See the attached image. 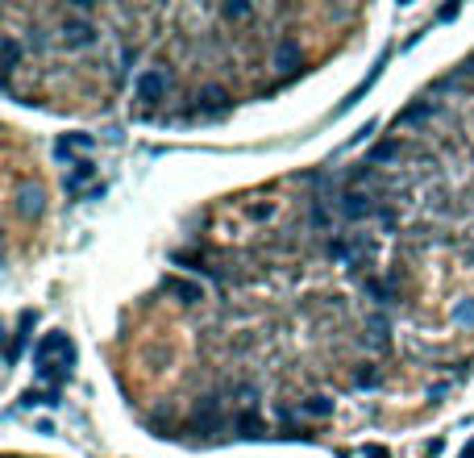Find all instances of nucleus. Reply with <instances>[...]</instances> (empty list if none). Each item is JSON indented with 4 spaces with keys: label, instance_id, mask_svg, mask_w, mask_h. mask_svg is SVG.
<instances>
[{
    "label": "nucleus",
    "instance_id": "7",
    "mask_svg": "<svg viewBox=\"0 0 474 458\" xmlns=\"http://www.w3.org/2000/svg\"><path fill=\"white\" fill-rule=\"evenodd\" d=\"M62 42H67L71 50L92 46V42H96V25L83 21V17H67V21H62Z\"/></svg>",
    "mask_w": 474,
    "mask_h": 458
},
{
    "label": "nucleus",
    "instance_id": "3",
    "mask_svg": "<svg viewBox=\"0 0 474 458\" xmlns=\"http://www.w3.org/2000/svg\"><path fill=\"white\" fill-rule=\"evenodd\" d=\"M337 208H341V217L346 221H362V217H383V204L371 196V192H362V188H350L346 196H337Z\"/></svg>",
    "mask_w": 474,
    "mask_h": 458
},
{
    "label": "nucleus",
    "instance_id": "17",
    "mask_svg": "<svg viewBox=\"0 0 474 458\" xmlns=\"http://www.w3.org/2000/svg\"><path fill=\"white\" fill-rule=\"evenodd\" d=\"M17 58H21V46H17V38L12 33H4V83L12 79V71H17Z\"/></svg>",
    "mask_w": 474,
    "mask_h": 458
},
{
    "label": "nucleus",
    "instance_id": "16",
    "mask_svg": "<svg viewBox=\"0 0 474 458\" xmlns=\"http://www.w3.org/2000/svg\"><path fill=\"white\" fill-rule=\"evenodd\" d=\"M362 292L375 296V304H391V300H396V284H391V279H366Z\"/></svg>",
    "mask_w": 474,
    "mask_h": 458
},
{
    "label": "nucleus",
    "instance_id": "14",
    "mask_svg": "<svg viewBox=\"0 0 474 458\" xmlns=\"http://www.w3.org/2000/svg\"><path fill=\"white\" fill-rule=\"evenodd\" d=\"M437 113V100H416V104H408L400 117H396V129L400 125H412V121H425V117H433Z\"/></svg>",
    "mask_w": 474,
    "mask_h": 458
},
{
    "label": "nucleus",
    "instance_id": "20",
    "mask_svg": "<svg viewBox=\"0 0 474 458\" xmlns=\"http://www.w3.org/2000/svg\"><path fill=\"white\" fill-rule=\"evenodd\" d=\"M358 388H379V371L375 367H362L358 371Z\"/></svg>",
    "mask_w": 474,
    "mask_h": 458
},
{
    "label": "nucleus",
    "instance_id": "15",
    "mask_svg": "<svg viewBox=\"0 0 474 458\" xmlns=\"http://www.w3.org/2000/svg\"><path fill=\"white\" fill-rule=\"evenodd\" d=\"M83 150H92V133H62L58 138V154L67 158V154H83Z\"/></svg>",
    "mask_w": 474,
    "mask_h": 458
},
{
    "label": "nucleus",
    "instance_id": "11",
    "mask_svg": "<svg viewBox=\"0 0 474 458\" xmlns=\"http://www.w3.org/2000/svg\"><path fill=\"white\" fill-rule=\"evenodd\" d=\"M162 288H167L171 296H179L183 304H196V300H204V288H200V284H187V279H175V275H171V279H162Z\"/></svg>",
    "mask_w": 474,
    "mask_h": 458
},
{
    "label": "nucleus",
    "instance_id": "24",
    "mask_svg": "<svg viewBox=\"0 0 474 458\" xmlns=\"http://www.w3.org/2000/svg\"><path fill=\"white\" fill-rule=\"evenodd\" d=\"M462 75H474V54L466 58V63H462Z\"/></svg>",
    "mask_w": 474,
    "mask_h": 458
},
{
    "label": "nucleus",
    "instance_id": "2",
    "mask_svg": "<svg viewBox=\"0 0 474 458\" xmlns=\"http://www.w3.org/2000/svg\"><path fill=\"white\" fill-rule=\"evenodd\" d=\"M167 88H171V75H167L162 67H146V71L133 79V96H137L142 104H158V100L167 96Z\"/></svg>",
    "mask_w": 474,
    "mask_h": 458
},
{
    "label": "nucleus",
    "instance_id": "19",
    "mask_svg": "<svg viewBox=\"0 0 474 458\" xmlns=\"http://www.w3.org/2000/svg\"><path fill=\"white\" fill-rule=\"evenodd\" d=\"M391 154H400V146H396V142H383V146L371 150V163H383V158H391Z\"/></svg>",
    "mask_w": 474,
    "mask_h": 458
},
{
    "label": "nucleus",
    "instance_id": "5",
    "mask_svg": "<svg viewBox=\"0 0 474 458\" xmlns=\"http://www.w3.org/2000/svg\"><path fill=\"white\" fill-rule=\"evenodd\" d=\"M229 92L225 88H204L200 96H196V104H192V117H221V113H229Z\"/></svg>",
    "mask_w": 474,
    "mask_h": 458
},
{
    "label": "nucleus",
    "instance_id": "9",
    "mask_svg": "<svg viewBox=\"0 0 474 458\" xmlns=\"http://www.w3.org/2000/svg\"><path fill=\"white\" fill-rule=\"evenodd\" d=\"M92 179H96V167H92L87 158H79V163H75V171L67 175V192H71V196H83V192L92 188Z\"/></svg>",
    "mask_w": 474,
    "mask_h": 458
},
{
    "label": "nucleus",
    "instance_id": "8",
    "mask_svg": "<svg viewBox=\"0 0 474 458\" xmlns=\"http://www.w3.org/2000/svg\"><path fill=\"white\" fill-rule=\"evenodd\" d=\"M229 425H233L237 438H266V421L254 413V404H242V413H237Z\"/></svg>",
    "mask_w": 474,
    "mask_h": 458
},
{
    "label": "nucleus",
    "instance_id": "1",
    "mask_svg": "<svg viewBox=\"0 0 474 458\" xmlns=\"http://www.w3.org/2000/svg\"><path fill=\"white\" fill-rule=\"evenodd\" d=\"M33 367H37V379L58 392V384H67V379H71V367H75V346H71V338H67L62 329L42 334L37 346H33Z\"/></svg>",
    "mask_w": 474,
    "mask_h": 458
},
{
    "label": "nucleus",
    "instance_id": "12",
    "mask_svg": "<svg viewBox=\"0 0 474 458\" xmlns=\"http://www.w3.org/2000/svg\"><path fill=\"white\" fill-rule=\"evenodd\" d=\"M42 200H46V196H42V188H21V192H17V213L29 221V217H37V213H42Z\"/></svg>",
    "mask_w": 474,
    "mask_h": 458
},
{
    "label": "nucleus",
    "instance_id": "6",
    "mask_svg": "<svg viewBox=\"0 0 474 458\" xmlns=\"http://www.w3.org/2000/svg\"><path fill=\"white\" fill-rule=\"evenodd\" d=\"M33 325H37V313L33 309H25L21 317H17V329H12V342H8V367H17V359H21V350H25V342H29V334H33Z\"/></svg>",
    "mask_w": 474,
    "mask_h": 458
},
{
    "label": "nucleus",
    "instance_id": "18",
    "mask_svg": "<svg viewBox=\"0 0 474 458\" xmlns=\"http://www.w3.org/2000/svg\"><path fill=\"white\" fill-rule=\"evenodd\" d=\"M371 346H387V321L383 317H371Z\"/></svg>",
    "mask_w": 474,
    "mask_h": 458
},
{
    "label": "nucleus",
    "instance_id": "21",
    "mask_svg": "<svg viewBox=\"0 0 474 458\" xmlns=\"http://www.w3.org/2000/svg\"><path fill=\"white\" fill-rule=\"evenodd\" d=\"M454 321H466V325H474V300H466V304H458V309H454Z\"/></svg>",
    "mask_w": 474,
    "mask_h": 458
},
{
    "label": "nucleus",
    "instance_id": "4",
    "mask_svg": "<svg viewBox=\"0 0 474 458\" xmlns=\"http://www.w3.org/2000/svg\"><path fill=\"white\" fill-rule=\"evenodd\" d=\"M192 425L200 430V434H221L229 421H225V400H217V396H204L200 404H196V413H192Z\"/></svg>",
    "mask_w": 474,
    "mask_h": 458
},
{
    "label": "nucleus",
    "instance_id": "23",
    "mask_svg": "<svg viewBox=\"0 0 474 458\" xmlns=\"http://www.w3.org/2000/svg\"><path fill=\"white\" fill-rule=\"evenodd\" d=\"M362 458H391V455H387L383 446H366V450H362Z\"/></svg>",
    "mask_w": 474,
    "mask_h": 458
},
{
    "label": "nucleus",
    "instance_id": "22",
    "mask_svg": "<svg viewBox=\"0 0 474 458\" xmlns=\"http://www.w3.org/2000/svg\"><path fill=\"white\" fill-rule=\"evenodd\" d=\"M225 17L233 21V17H250V4H225Z\"/></svg>",
    "mask_w": 474,
    "mask_h": 458
},
{
    "label": "nucleus",
    "instance_id": "13",
    "mask_svg": "<svg viewBox=\"0 0 474 458\" xmlns=\"http://www.w3.org/2000/svg\"><path fill=\"white\" fill-rule=\"evenodd\" d=\"M275 67H279V75L300 71V46H296V42H283V46L275 50Z\"/></svg>",
    "mask_w": 474,
    "mask_h": 458
},
{
    "label": "nucleus",
    "instance_id": "10",
    "mask_svg": "<svg viewBox=\"0 0 474 458\" xmlns=\"http://www.w3.org/2000/svg\"><path fill=\"white\" fill-rule=\"evenodd\" d=\"M287 417H312V421H321V417H329L333 413V400L329 396H312V400H304L300 409H283Z\"/></svg>",
    "mask_w": 474,
    "mask_h": 458
}]
</instances>
